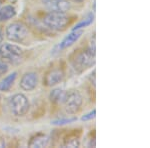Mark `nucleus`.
I'll return each instance as SVG.
<instances>
[{
  "label": "nucleus",
  "instance_id": "obj_18",
  "mask_svg": "<svg viewBox=\"0 0 150 148\" xmlns=\"http://www.w3.org/2000/svg\"><path fill=\"white\" fill-rule=\"evenodd\" d=\"M95 116H96V110H95V109H93V110H91L90 112L84 114V115L81 117V120H82V121H89V120H92V119H94V118H95Z\"/></svg>",
  "mask_w": 150,
  "mask_h": 148
},
{
  "label": "nucleus",
  "instance_id": "obj_11",
  "mask_svg": "<svg viewBox=\"0 0 150 148\" xmlns=\"http://www.w3.org/2000/svg\"><path fill=\"white\" fill-rule=\"evenodd\" d=\"M49 140L50 138L47 134L42 132L36 133L30 138L28 142V146L32 147V148H43L46 147L49 144Z\"/></svg>",
  "mask_w": 150,
  "mask_h": 148
},
{
  "label": "nucleus",
  "instance_id": "obj_13",
  "mask_svg": "<svg viewBox=\"0 0 150 148\" xmlns=\"http://www.w3.org/2000/svg\"><path fill=\"white\" fill-rule=\"evenodd\" d=\"M16 15V9L13 5H4L0 7V22L12 19Z\"/></svg>",
  "mask_w": 150,
  "mask_h": 148
},
{
  "label": "nucleus",
  "instance_id": "obj_4",
  "mask_svg": "<svg viewBox=\"0 0 150 148\" xmlns=\"http://www.w3.org/2000/svg\"><path fill=\"white\" fill-rule=\"evenodd\" d=\"M62 104L64 105L65 112L69 115H73L78 113L81 109V106L83 104V97L78 90L72 89V90L66 91L65 99Z\"/></svg>",
  "mask_w": 150,
  "mask_h": 148
},
{
  "label": "nucleus",
  "instance_id": "obj_6",
  "mask_svg": "<svg viewBox=\"0 0 150 148\" xmlns=\"http://www.w3.org/2000/svg\"><path fill=\"white\" fill-rule=\"evenodd\" d=\"M11 112L17 117H22L26 115L30 108L28 98L23 93H16L10 98Z\"/></svg>",
  "mask_w": 150,
  "mask_h": 148
},
{
  "label": "nucleus",
  "instance_id": "obj_15",
  "mask_svg": "<svg viewBox=\"0 0 150 148\" xmlns=\"http://www.w3.org/2000/svg\"><path fill=\"white\" fill-rule=\"evenodd\" d=\"M63 147L75 148L80 146V136L79 134H76L75 132L70 133L63 139Z\"/></svg>",
  "mask_w": 150,
  "mask_h": 148
},
{
  "label": "nucleus",
  "instance_id": "obj_23",
  "mask_svg": "<svg viewBox=\"0 0 150 148\" xmlns=\"http://www.w3.org/2000/svg\"><path fill=\"white\" fill-rule=\"evenodd\" d=\"M1 4H2V0H0V7H1Z\"/></svg>",
  "mask_w": 150,
  "mask_h": 148
},
{
  "label": "nucleus",
  "instance_id": "obj_20",
  "mask_svg": "<svg viewBox=\"0 0 150 148\" xmlns=\"http://www.w3.org/2000/svg\"><path fill=\"white\" fill-rule=\"evenodd\" d=\"M6 146V142L5 139L3 137H0V148H3Z\"/></svg>",
  "mask_w": 150,
  "mask_h": 148
},
{
  "label": "nucleus",
  "instance_id": "obj_10",
  "mask_svg": "<svg viewBox=\"0 0 150 148\" xmlns=\"http://www.w3.org/2000/svg\"><path fill=\"white\" fill-rule=\"evenodd\" d=\"M82 34H83V29H80V30H72L71 32L60 42L59 46H58L59 49L64 50V49H67V48L71 47L74 43H76L77 41L79 40V38L81 37Z\"/></svg>",
  "mask_w": 150,
  "mask_h": 148
},
{
  "label": "nucleus",
  "instance_id": "obj_22",
  "mask_svg": "<svg viewBox=\"0 0 150 148\" xmlns=\"http://www.w3.org/2000/svg\"><path fill=\"white\" fill-rule=\"evenodd\" d=\"M72 1H74V2H79V3H80V2H83L84 0H72Z\"/></svg>",
  "mask_w": 150,
  "mask_h": 148
},
{
  "label": "nucleus",
  "instance_id": "obj_9",
  "mask_svg": "<svg viewBox=\"0 0 150 148\" xmlns=\"http://www.w3.org/2000/svg\"><path fill=\"white\" fill-rule=\"evenodd\" d=\"M38 84V75L35 72H27L22 75L19 86L24 91H32Z\"/></svg>",
  "mask_w": 150,
  "mask_h": 148
},
{
  "label": "nucleus",
  "instance_id": "obj_3",
  "mask_svg": "<svg viewBox=\"0 0 150 148\" xmlns=\"http://www.w3.org/2000/svg\"><path fill=\"white\" fill-rule=\"evenodd\" d=\"M23 58V49L20 46L12 43L0 44V61L16 64Z\"/></svg>",
  "mask_w": 150,
  "mask_h": 148
},
{
  "label": "nucleus",
  "instance_id": "obj_8",
  "mask_svg": "<svg viewBox=\"0 0 150 148\" xmlns=\"http://www.w3.org/2000/svg\"><path fill=\"white\" fill-rule=\"evenodd\" d=\"M42 3L49 11L67 12L71 8L69 0H42Z\"/></svg>",
  "mask_w": 150,
  "mask_h": 148
},
{
  "label": "nucleus",
  "instance_id": "obj_14",
  "mask_svg": "<svg viewBox=\"0 0 150 148\" xmlns=\"http://www.w3.org/2000/svg\"><path fill=\"white\" fill-rule=\"evenodd\" d=\"M65 95H66V91L63 90V89L56 88L51 90V92L49 93V99L53 104L59 105V104L63 103Z\"/></svg>",
  "mask_w": 150,
  "mask_h": 148
},
{
  "label": "nucleus",
  "instance_id": "obj_7",
  "mask_svg": "<svg viewBox=\"0 0 150 148\" xmlns=\"http://www.w3.org/2000/svg\"><path fill=\"white\" fill-rule=\"evenodd\" d=\"M65 73L61 68H51L43 77V85L46 87L55 86L63 81Z\"/></svg>",
  "mask_w": 150,
  "mask_h": 148
},
{
  "label": "nucleus",
  "instance_id": "obj_12",
  "mask_svg": "<svg viewBox=\"0 0 150 148\" xmlns=\"http://www.w3.org/2000/svg\"><path fill=\"white\" fill-rule=\"evenodd\" d=\"M16 78H17V72H15V71L4 77V78L0 81V91L6 92V91L10 90V88L13 86Z\"/></svg>",
  "mask_w": 150,
  "mask_h": 148
},
{
  "label": "nucleus",
  "instance_id": "obj_1",
  "mask_svg": "<svg viewBox=\"0 0 150 148\" xmlns=\"http://www.w3.org/2000/svg\"><path fill=\"white\" fill-rule=\"evenodd\" d=\"M69 62L77 73H82L86 69L90 68L95 63V52L89 47L78 49L70 55Z\"/></svg>",
  "mask_w": 150,
  "mask_h": 148
},
{
  "label": "nucleus",
  "instance_id": "obj_17",
  "mask_svg": "<svg viewBox=\"0 0 150 148\" xmlns=\"http://www.w3.org/2000/svg\"><path fill=\"white\" fill-rule=\"evenodd\" d=\"M77 120V117H60V118H56V119L51 121L52 125H56V126H62V125H66V124H70V123H73Z\"/></svg>",
  "mask_w": 150,
  "mask_h": 148
},
{
  "label": "nucleus",
  "instance_id": "obj_2",
  "mask_svg": "<svg viewBox=\"0 0 150 148\" xmlns=\"http://www.w3.org/2000/svg\"><path fill=\"white\" fill-rule=\"evenodd\" d=\"M43 23L51 30L63 31L70 24V16L67 12L49 11L43 17Z\"/></svg>",
  "mask_w": 150,
  "mask_h": 148
},
{
  "label": "nucleus",
  "instance_id": "obj_21",
  "mask_svg": "<svg viewBox=\"0 0 150 148\" xmlns=\"http://www.w3.org/2000/svg\"><path fill=\"white\" fill-rule=\"evenodd\" d=\"M3 37H4V35H3V31H2V29L0 28V44H1L2 41H3Z\"/></svg>",
  "mask_w": 150,
  "mask_h": 148
},
{
  "label": "nucleus",
  "instance_id": "obj_19",
  "mask_svg": "<svg viewBox=\"0 0 150 148\" xmlns=\"http://www.w3.org/2000/svg\"><path fill=\"white\" fill-rule=\"evenodd\" d=\"M8 68H9V67H8V64H7V63L0 61V77H1L2 75L7 73Z\"/></svg>",
  "mask_w": 150,
  "mask_h": 148
},
{
  "label": "nucleus",
  "instance_id": "obj_16",
  "mask_svg": "<svg viewBox=\"0 0 150 148\" xmlns=\"http://www.w3.org/2000/svg\"><path fill=\"white\" fill-rule=\"evenodd\" d=\"M93 21H94V14L92 12H90V13L87 14L85 18H83L81 21H79V22L72 28V30H80V29H84V28L88 27L89 25H91V24L93 23Z\"/></svg>",
  "mask_w": 150,
  "mask_h": 148
},
{
  "label": "nucleus",
  "instance_id": "obj_5",
  "mask_svg": "<svg viewBox=\"0 0 150 148\" xmlns=\"http://www.w3.org/2000/svg\"><path fill=\"white\" fill-rule=\"evenodd\" d=\"M5 35L8 40L12 42H23L28 37L27 26L22 22H12L5 29Z\"/></svg>",
  "mask_w": 150,
  "mask_h": 148
}]
</instances>
